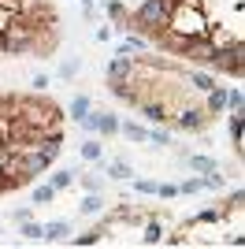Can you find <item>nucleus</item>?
<instances>
[{
	"mask_svg": "<svg viewBox=\"0 0 245 249\" xmlns=\"http://www.w3.org/2000/svg\"><path fill=\"white\" fill-rule=\"evenodd\" d=\"M78 186L86 190V194H101V190H104V178L101 175H78Z\"/></svg>",
	"mask_w": 245,
	"mask_h": 249,
	"instance_id": "19",
	"label": "nucleus"
},
{
	"mask_svg": "<svg viewBox=\"0 0 245 249\" xmlns=\"http://www.w3.org/2000/svg\"><path fill=\"white\" fill-rule=\"evenodd\" d=\"M74 186V171H67V167H63V171H56V175H52V190H56V194H60V190H71Z\"/></svg>",
	"mask_w": 245,
	"mask_h": 249,
	"instance_id": "17",
	"label": "nucleus"
},
{
	"mask_svg": "<svg viewBox=\"0 0 245 249\" xmlns=\"http://www.w3.org/2000/svg\"><path fill=\"white\" fill-rule=\"evenodd\" d=\"M52 201H56L52 182H49V186H34V205H52Z\"/></svg>",
	"mask_w": 245,
	"mask_h": 249,
	"instance_id": "22",
	"label": "nucleus"
},
{
	"mask_svg": "<svg viewBox=\"0 0 245 249\" xmlns=\"http://www.w3.org/2000/svg\"><path fill=\"white\" fill-rule=\"evenodd\" d=\"M108 234V223H101V227H93V231H86V234H71V246H97V242Z\"/></svg>",
	"mask_w": 245,
	"mask_h": 249,
	"instance_id": "8",
	"label": "nucleus"
},
{
	"mask_svg": "<svg viewBox=\"0 0 245 249\" xmlns=\"http://www.w3.org/2000/svg\"><path fill=\"white\" fill-rule=\"evenodd\" d=\"M190 167H193L197 175H204V171H212V167H215V160H212V156H201V153H193V156H190Z\"/></svg>",
	"mask_w": 245,
	"mask_h": 249,
	"instance_id": "21",
	"label": "nucleus"
},
{
	"mask_svg": "<svg viewBox=\"0 0 245 249\" xmlns=\"http://www.w3.org/2000/svg\"><path fill=\"white\" fill-rule=\"evenodd\" d=\"M156 197H178V186H171V182H163V186H156Z\"/></svg>",
	"mask_w": 245,
	"mask_h": 249,
	"instance_id": "28",
	"label": "nucleus"
},
{
	"mask_svg": "<svg viewBox=\"0 0 245 249\" xmlns=\"http://www.w3.org/2000/svg\"><path fill=\"white\" fill-rule=\"evenodd\" d=\"M45 86H49V78H45V74H34V89H37V93L45 89Z\"/></svg>",
	"mask_w": 245,
	"mask_h": 249,
	"instance_id": "30",
	"label": "nucleus"
},
{
	"mask_svg": "<svg viewBox=\"0 0 245 249\" xmlns=\"http://www.w3.org/2000/svg\"><path fill=\"white\" fill-rule=\"evenodd\" d=\"M41 231H45V223H34V219H22L19 223V234L30 242H41Z\"/></svg>",
	"mask_w": 245,
	"mask_h": 249,
	"instance_id": "16",
	"label": "nucleus"
},
{
	"mask_svg": "<svg viewBox=\"0 0 245 249\" xmlns=\"http://www.w3.org/2000/svg\"><path fill=\"white\" fill-rule=\"evenodd\" d=\"M89 108H93V104H89V97H74V101H71V119H74V123H82V119H86V115H89Z\"/></svg>",
	"mask_w": 245,
	"mask_h": 249,
	"instance_id": "14",
	"label": "nucleus"
},
{
	"mask_svg": "<svg viewBox=\"0 0 245 249\" xmlns=\"http://www.w3.org/2000/svg\"><path fill=\"white\" fill-rule=\"evenodd\" d=\"M74 71H78V63H74V60L60 63V74H63V78H74Z\"/></svg>",
	"mask_w": 245,
	"mask_h": 249,
	"instance_id": "29",
	"label": "nucleus"
},
{
	"mask_svg": "<svg viewBox=\"0 0 245 249\" xmlns=\"http://www.w3.org/2000/svg\"><path fill=\"white\" fill-rule=\"evenodd\" d=\"M204 112L212 115H223L227 112V86H212V89H208V93H204V104H201Z\"/></svg>",
	"mask_w": 245,
	"mask_h": 249,
	"instance_id": "5",
	"label": "nucleus"
},
{
	"mask_svg": "<svg viewBox=\"0 0 245 249\" xmlns=\"http://www.w3.org/2000/svg\"><path fill=\"white\" fill-rule=\"evenodd\" d=\"M101 208H104V197H101V194H86V201H82V212H86V216H97Z\"/></svg>",
	"mask_w": 245,
	"mask_h": 249,
	"instance_id": "20",
	"label": "nucleus"
},
{
	"mask_svg": "<svg viewBox=\"0 0 245 249\" xmlns=\"http://www.w3.org/2000/svg\"><path fill=\"white\" fill-rule=\"evenodd\" d=\"M104 74H108V82H122V78H130V74H134V56H126V52H119L115 60H108V67H104Z\"/></svg>",
	"mask_w": 245,
	"mask_h": 249,
	"instance_id": "4",
	"label": "nucleus"
},
{
	"mask_svg": "<svg viewBox=\"0 0 245 249\" xmlns=\"http://www.w3.org/2000/svg\"><path fill=\"white\" fill-rule=\"evenodd\" d=\"M145 45H149V41H145V37H138V34H130V37L122 41V49H119V52H126V56H130V52H141Z\"/></svg>",
	"mask_w": 245,
	"mask_h": 249,
	"instance_id": "24",
	"label": "nucleus"
},
{
	"mask_svg": "<svg viewBox=\"0 0 245 249\" xmlns=\"http://www.w3.org/2000/svg\"><path fill=\"white\" fill-rule=\"evenodd\" d=\"M156 186L160 182H153V178H138V194H145V197H156Z\"/></svg>",
	"mask_w": 245,
	"mask_h": 249,
	"instance_id": "26",
	"label": "nucleus"
},
{
	"mask_svg": "<svg viewBox=\"0 0 245 249\" xmlns=\"http://www.w3.org/2000/svg\"><path fill=\"white\" fill-rule=\"evenodd\" d=\"M227 108H230V112H245V93L242 89H227Z\"/></svg>",
	"mask_w": 245,
	"mask_h": 249,
	"instance_id": "23",
	"label": "nucleus"
},
{
	"mask_svg": "<svg viewBox=\"0 0 245 249\" xmlns=\"http://www.w3.org/2000/svg\"><path fill=\"white\" fill-rule=\"evenodd\" d=\"M149 142H153V145H171V130H149Z\"/></svg>",
	"mask_w": 245,
	"mask_h": 249,
	"instance_id": "25",
	"label": "nucleus"
},
{
	"mask_svg": "<svg viewBox=\"0 0 245 249\" xmlns=\"http://www.w3.org/2000/svg\"><path fill=\"white\" fill-rule=\"evenodd\" d=\"M78 153H82V160H89V164H101V160H104V145L97 142V138H86Z\"/></svg>",
	"mask_w": 245,
	"mask_h": 249,
	"instance_id": "9",
	"label": "nucleus"
},
{
	"mask_svg": "<svg viewBox=\"0 0 245 249\" xmlns=\"http://www.w3.org/2000/svg\"><path fill=\"white\" fill-rule=\"evenodd\" d=\"M201 186H208V190H223V186H227V178L219 175V167H212V171H204V175H201Z\"/></svg>",
	"mask_w": 245,
	"mask_h": 249,
	"instance_id": "18",
	"label": "nucleus"
},
{
	"mask_svg": "<svg viewBox=\"0 0 245 249\" xmlns=\"http://www.w3.org/2000/svg\"><path fill=\"white\" fill-rule=\"evenodd\" d=\"M104 171H108V178H130V175H134V167L126 164V160H108V164H104Z\"/></svg>",
	"mask_w": 245,
	"mask_h": 249,
	"instance_id": "13",
	"label": "nucleus"
},
{
	"mask_svg": "<svg viewBox=\"0 0 245 249\" xmlns=\"http://www.w3.org/2000/svg\"><path fill=\"white\" fill-rule=\"evenodd\" d=\"M212 86H215L212 71H193V74H190V89H197V93H208Z\"/></svg>",
	"mask_w": 245,
	"mask_h": 249,
	"instance_id": "11",
	"label": "nucleus"
},
{
	"mask_svg": "<svg viewBox=\"0 0 245 249\" xmlns=\"http://www.w3.org/2000/svg\"><path fill=\"white\" fill-rule=\"evenodd\" d=\"M171 8H175V0H141V4L130 11V30L153 34V37H156V34H163Z\"/></svg>",
	"mask_w": 245,
	"mask_h": 249,
	"instance_id": "1",
	"label": "nucleus"
},
{
	"mask_svg": "<svg viewBox=\"0 0 245 249\" xmlns=\"http://www.w3.org/2000/svg\"><path fill=\"white\" fill-rule=\"evenodd\" d=\"M208 123H212V115L204 112L201 104H182V108L171 115V126L182 130V134H197V130H204Z\"/></svg>",
	"mask_w": 245,
	"mask_h": 249,
	"instance_id": "2",
	"label": "nucleus"
},
{
	"mask_svg": "<svg viewBox=\"0 0 245 249\" xmlns=\"http://www.w3.org/2000/svg\"><path fill=\"white\" fill-rule=\"evenodd\" d=\"M82 126H86L89 134L112 138V134H119V115H112V112H93V108H89V115L82 119Z\"/></svg>",
	"mask_w": 245,
	"mask_h": 249,
	"instance_id": "3",
	"label": "nucleus"
},
{
	"mask_svg": "<svg viewBox=\"0 0 245 249\" xmlns=\"http://www.w3.org/2000/svg\"><path fill=\"white\" fill-rule=\"evenodd\" d=\"M108 15L115 19V26H126V30H130V11L122 8L119 0H112V4H108Z\"/></svg>",
	"mask_w": 245,
	"mask_h": 249,
	"instance_id": "15",
	"label": "nucleus"
},
{
	"mask_svg": "<svg viewBox=\"0 0 245 249\" xmlns=\"http://www.w3.org/2000/svg\"><path fill=\"white\" fill-rule=\"evenodd\" d=\"M67 238H71V223H63V219L45 223V231H41V242H67Z\"/></svg>",
	"mask_w": 245,
	"mask_h": 249,
	"instance_id": "6",
	"label": "nucleus"
},
{
	"mask_svg": "<svg viewBox=\"0 0 245 249\" xmlns=\"http://www.w3.org/2000/svg\"><path fill=\"white\" fill-rule=\"evenodd\" d=\"M242 115H245V112H230V115H227V126H230V145H234V153H242Z\"/></svg>",
	"mask_w": 245,
	"mask_h": 249,
	"instance_id": "10",
	"label": "nucleus"
},
{
	"mask_svg": "<svg viewBox=\"0 0 245 249\" xmlns=\"http://www.w3.org/2000/svg\"><path fill=\"white\" fill-rule=\"evenodd\" d=\"M197 190H204L201 186V175H197V178H186L182 186H178V194H197Z\"/></svg>",
	"mask_w": 245,
	"mask_h": 249,
	"instance_id": "27",
	"label": "nucleus"
},
{
	"mask_svg": "<svg viewBox=\"0 0 245 249\" xmlns=\"http://www.w3.org/2000/svg\"><path fill=\"white\" fill-rule=\"evenodd\" d=\"M119 134L126 138V142H134V145L149 142V130H145L141 123H134V119H122V123H119Z\"/></svg>",
	"mask_w": 245,
	"mask_h": 249,
	"instance_id": "7",
	"label": "nucleus"
},
{
	"mask_svg": "<svg viewBox=\"0 0 245 249\" xmlns=\"http://www.w3.org/2000/svg\"><path fill=\"white\" fill-rule=\"evenodd\" d=\"M149 219V227H145V246H160L163 242V223L156 216H145Z\"/></svg>",
	"mask_w": 245,
	"mask_h": 249,
	"instance_id": "12",
	"label": "nucleus"
}]
</instances>
